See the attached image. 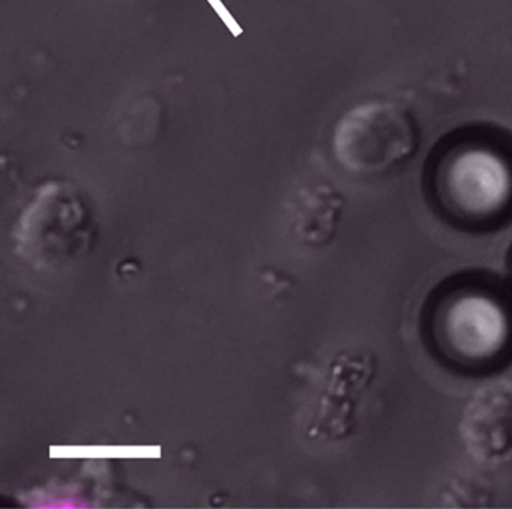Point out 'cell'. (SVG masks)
Masks as SVG:
<instances>
[{
	"label": "cell",
	"mask_w": 512,
	"mask_h": 509,
	"mask_svg": "<svg viewBox=\"0 0 512 509\" xmlns=\"http://www.w3.org/2000/svg\"><path fill=\"white\" fill-rule=\"evenodd\" d=\"M430 332L439 352L461 367H479L499 358L512 335L505 302L481 287H460L437 302Z\"/></svg>",
	"instance_id": "obj_1"
},
{
	"label": "cell",
	"mask_w": 512,
	"mask_h": 509,
	"mask_svg": "<svg viewBox=\"0 0 512 509\" xmlns=\"http://www.w3.org/2000/svg\"><path fill=\"white\" fill-rule=\"evenodd\" d=\"M434 193L443 211L455 220L487 223L512 202V164L493 146L452 149L437 166Z\"/></svg>",
	"instance_id": "obj_2"
},
{
	"label": "cell",
	"mask_w": 512,
	"mask_h": 509,
	"mask_svg": "<svg viewBox=\"0 0 512 509\" xmlns=\"http://www.w3.org/2000/svg\"><path fill=\"white\" fill-rule=\"evenodd\" d=\"M92 218L82 191L70 182L44 185L23 212L17 229L19 253L35 268H53L91 241Z\"/></svg>",
	"instance_id": "obj_3"
},
{
	"label": "cell",
	"mask_w": 512,
	"mask_h": 509,
	"mask_svg": "<svg viewBox=\"0 0 512 509\" xmlns=\"http://www.w3.org/2000/svg\"><path fill=\"white\" fill-rule=\"evenodd\" d=\"M412 116L395 103L370 101L353 107L335 127L334 154L350 172L382 173L416 149Z\"/></svg>",
	"instance_id": "obj_4"
},
{
	"label": "cell",
	"mask_w": 512,
	"mask_h": 509,
	"mask_svg": "<svg viewBox=\"0 0 512 509\" xmlns=\"http://www.w3.org/2000/svg\"><path fill=\"white\" fill-rule=\"evenodd\" d=\"M461 436L478 460H494L512 448V391L496 385L482 389L467 406Z\"/></svg>",
	"instance_id": "obj_5"
},
{
	"label": "cell",
	"mask_w": 512,
	"mask_h": 509,
	"mask_svg": "<svg viewBox=\"0 0 512 509\" xmlns=\"http://www.w3.org/2000/svg\"><path fill=\"white\" fill-rule=\"evenodd\" d=\"M341 202L332 190L317 187L302 191L296 209V230L304 241L323 244L332 235Z\"/></svg>",
	"instance_id": "obj_6"
}]
</instances>
